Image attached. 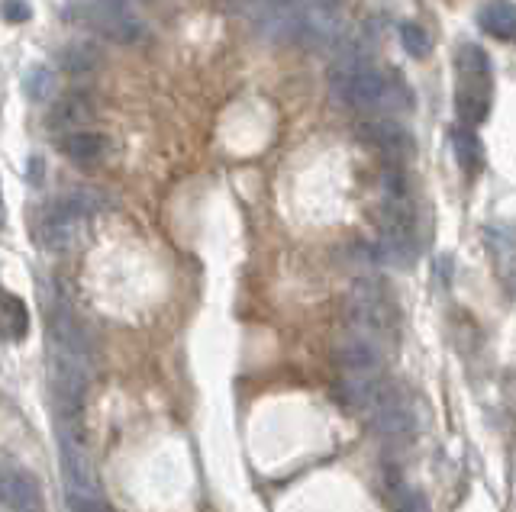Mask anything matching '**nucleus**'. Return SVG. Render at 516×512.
<instances>
[{
	"mask_svg": "<svg viewBox=\"0 0 516 512\" xmlns=\"http://www.w3.org/2000/svg\"><path fill=\"white\" fill-rule=\"evenodd\" d=\"M336 104L358 113H400L413 107V94L397 71H384L362 52L339 55L329 75Z\"/></svg>",
	"mask_w": 516,
	"mask_h": 512,
	"instance_id": "obj_1",
	"label": "nucleus"
},
{
	"mask_svg": "<svg viewBox=\"0 0 516 512\" xmlns=\"http://www.w3.org/2000/svg\"><path fill=\"white\" fill-rule=\"evenodd\" d=\"M420 252V226L410 181L400 168L384 174V203L378 216V255L387 265L407 268Z\"/></svg>",
	"mask_w": 516,
	"mask_h": 512,
	"instance_id": "obj_2",
	"label": "nucleus"
},
{
	"mask_svg": "<svg viewBox=\"0 0 516 512\" xmlns=\"http://www.w3.org/2000/svg\"><path fill=\"white\" fill-rule=\"evenodd\" d=\"M59 461H62V477L68 490V509L71 512H110L104 493H100V480L94 474L91 455L88 448H84L78 419H59Z\"/></svg>",
	"mask_w": 516,
	"mask_h": 512,
	"instance_id": "obj_3",
	"label": "nucleus"
},
{
	"mask_svg": "<svg viewBox=\"0 0 516 512\" xmlns=\"http://www.w3.org/2000/svg\"><path fill=\"white\" fill-rule=\"evenodd\" d=\"M100 200L91 190H75V194H65L62 200H55L46 207V213L39 216L36 223V239L46 252H68V248H78L84 239V229H88V219L100 210Z\"/></svg>",
	"mask_w": 516,
	"mask_h": 512,
	"instance_id": "obj_4",
	"label": "nucleus"
},
{
	"mask_svg": "<svg viewBox=\"0 0 516 512\" xmlns=\"http://www.w3.org/2000/svg\"><path fill=\"white\" fill-rule=\"evenodd\" d=\"M455 71H458V91H455V107L462 123L471 129L487 120L491 113V58L478 46V42H462L455 52Z\"/></svg>",
	"mask_w": 516,
	"mask_h": 512,
	"instance_id": "obj_5",
	"label": "nucleus"
},
{
	"mask_svg": "<svg viewBox=\"0 0 516 512\" xmlns=\"http://www.w3.org/2000/svg\"><path fill=\"white\" fill-rule=\"evenodd\" d=\"M346 319L352 335L371 342H387L397 332V303L378 281H358L346 300Z\"/></svg>",
	"mask_w": 516,
	"mask_h": 512,
	"instance_id": "obj_6",
	"label": "nucleus"
},
{
	"mask_svg": "<svg viewBox=\"0 0 516 512\" xmlns=\"http://www.w3.org/2000/svg\"><path fill=\"white\" fill-rule=\"evenodd\" d=\"M71 13L94 33L120 46L142 39V20L129 0H71Z\"/></svg>",
	"mask_w": 516,
	"mask_h": 512,
	"instance_id": "obj_7",
	"label": "nucleus"
},
{
	"mask_svg": "<svg viewBox=\"0 0 516 512\" xmlns=\"http://www.w3.org/2000/svg\"><path fill=\"white\" fill-rule=\"evenodd\" d=\"M0 503L10 512H42L39 480L13 464H0Z\"/></svg>",
	"mask_w": 516,
	"mask_h": 512,
	"instance_id": "obj_8",
	"label": "nucleus"
},
{
	"mask_svg": "<svg viewBox=\"0 0 516 512\" xmlns=\"http://www.w3.org/2000/svg\"><path fill=\"white\" fill-rule=\"evenodd\" d=\"M336 361L342 368V377H371L384 374V351L378 342L362 339V335H349L346 342L336 348Z\"/></svg>",
	"mask_w": 516,
	"mask_h": 512,
	"instance_id": "obj_9",
	"label": "nucleus"
},
{
	"mask_svg": "<svg viewBox=\"0 0 516 512\" xmlns=\"http://www.w3.org/2000/svg\"><path fill=\"white\" fill-rule=\"evenodd\" d=\"M362 139L368 145H375V149L381 155L391 158L394 165L407 162V158L417 152V142H413V136L400 123H394V120H371V123H365L362 126Z\"/></svg>",
	"mask_w": 516,
	"mask_h": 512,
	"instance_id": "obj_10",
	"label": "nucleus"
},
{
	"mask_svg": "<svg viewBox=\"0 0 516 512\" xmlns=\"http://www.w3.org/2000/svg\"><path fill=\"white\" fill-rule=\"evenodd\" d=\"M97 116V107L91 94H81V91H71L62 100H55V107L49 113V129L52 133H78L81 126H88Z\"/></svg>",
	"mask_w": 516,
	"mask_h": 512,
	"instance_id": "obj_11",
	"label": "nucleus"
},
{
	"mask_svg": "<svg viewBox=\"0 0 516 512\" xmlns=\"http://www.w3.org/2000/svg\"><path fill=\"white\" fill-rule=\"evenodd\" d=\"M0 329L10 342H23L30 335V306L10 290H0Z\"/></svg>",
	"mask_w": 516,
	"mask_h": 512,
	"instance_id": "obj_12",
	"label": "nucleus"
},
{
	"mask_svg": "<svg viewBox=\"0 0 516 512\" xmlns=\"http://www.w3.org/2000/svg\"><path fill=\"white\" fill-rule=\"evenodd\" d=\"M62 152L75 165H94V162H100V158H104L107 139L100 136V133H91V129H78V133L62 136Z\"/></svg>",
	"mask_w": 516,
	"mask_h": 512,
	"instance_id": "obj_13",
	"label": "nucleus"
},
{
	"mask_svg": "<svg viewBox=\"0 0 516 512\" xmlns=\"http://www.w3.org/2000/svg\"><path fill=\"white\" fill-rule=\"evenodd\" d=\"M478 26L487 36H494L500 42H510L516 36V13L507 0H491L487 7H481L478 13Z\"/></svg>",
	"mask_w": 516,
	"mask_h": 512,
	"instance_id": "obj_14",
	"label": "nucleus"
},
{
	"mask_svg": "<svg viewBox=\"0 0 516 512\" xmlns=\"http://www.w3.org/2000/svg\"><path fill=\"white\" fill-rule=\"evenodd\" d=\"M452 149H455V158H458V168L465 174H478L484 168V145L478 139L475 129H455L452 133Z\"/></svg>",
	"mask_w": 516,
	"mask_h": 512,
	"instance_id": "obj_15",
	"label": "nucleus"
},
{
	"mask_svg": "<svg viewBox=\"0 0 516 512\" xmlns=\"http://www.w3.org/2000/svg\"><path fill=\"white\" fill-rule=\"evenodd\" d=\"M97 65H100V52L91 42H68L59 52V68L68 71V75H88Z\"/></svg>",
	"mask_w": 516,
	"mask_h": 512,
	"instance_id": "obj_16",
	"label": "nucleus"
},
{
	"mask_svg": "<svg viewBox=\"0 0 516 512\" xmlns=\"http://www.w3.org/2000/svg\"><path fill=\"white\" fill-rule=\"evenodd\" d=\"M23 94L36 100V104H46V100L55 94V71L46 65H33L23 75Z\"/></svg>",
	"mask_w": 516,
	"mask_h": 512,
	"instance_id": "obj_17",
	"label": "nucleus"
},
{
	"mask_svg": "<svg viewBox=\"0 0 516 512\" xmlns=\"http://www.w3.org/2000/svg\"><path fill=\"white\" fill-rule=\"evenodd\" d=\"M400 46L413 58H426L429 49H433V42H429V33L420 23H400Z\"/></svg>",
	"mask_w": 516,
	"mask_h": 512,
	"instance_id": "obj_18",
	"label": "nucleus"
},
{
	"mask_svg": "<svg viewBox=\"0 0 516 512\" xmlns=\"http://www.w3.org/2000/svg\"><path fill=\"white\" fill-rule=\"evenodd\" d=\"M0 17L13 26H20L33 17V7H30V0H0Z\"/></svg>",
	"mask_w": 516,
	"mask_h": 512,
	"instance_id": "obj_19",
	"label": "nucleus"
},
{
	"mask_svg": "<svg viewBox=\"0 0 516 512\" xmlns=\"http://www.w3.org/2000/svg\"><path fill=\"white\" fill-rule=\"evenodd\" d=\"M26 174H30L33 187H39V184H42V158H39V155H33V158H30V168H26Z\"/></svg>",
	"mask_w": 516,
	"mask_h": 512,
	"instance_id": "obj_20",
	"label": "nucleus"
}]
</instances>
